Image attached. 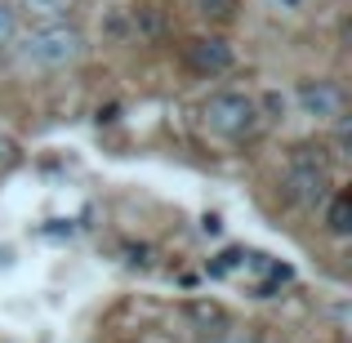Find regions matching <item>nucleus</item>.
Instances as JSON below:
<instances>
[{"mask_svg": "<svg viewBox=\"0 0 352 343\" xmlns=\"http://www.w3.org/2000/svg\"><path fill=\"white\" fill-rule=\"evenodd\" d=\"M18 58L36 71H63L85 58V32L67 18L58 23H36L32 32L18 36Z\"/></svg>", "mask_w": 352, "mask_h": 343, "instance_id": "nucleus-1", "label": "nucleus"}, {"mask_svg": "<svg viewBox=\"0 0 352 343\" xmlns=\"http://www.w3.org/2000/svg\"><path fill=\"white\" fill-rule=\"evenodd\" d=\"M201 125L228 143H245L263 129V107H258V98L241 94V89H219L201 103Z\"/></svg>", "mask_w": 352, "mask_h": 343, "instance_id": "nucleus-2", "label": "nucleus"}, {"mask_svg": "<svg viewBox=\"0 0 352 343\" xmlns=\"http://www.w3.org/2000/svg\"><path fill=\"white\" fill-rule=\"evenodd\" d=\"M285 188L290 197L299 201L303 210H317L326 206L330 197V161L321 156V147H294L290 152V165H285Z\"/></svg>", "mask_w": 352, "mask_h": 343, "instance_id": "nucleus-3", "label": "nucleus"}, {"mask_svg": "<svg viewBox=\"0 0 352 343\" xmlns=\"http://www.w3.org/2000/svg\"><path fill=\"white\" fill-rule=\"evenodd\" d=\"M183 67L192 71V76H223L228 67H232V45L223 41V36H192L188 45H183Z\"/></svg>", "mask_w": 352, "mask_h": 343, "instance_id": "nucleus-4", "label": "nucleus"}, {"mask_svg": "<svg viewBox=\"0 0 352 343\" xmlns=\"http://www.w3.org/2000/svg\"><path fill=\"white\" fill-rule=\"evenodd\" d=\"M294 103L308 120H339L344 116V89L335 80H299Z\"/></svg>", "mask_w": 352, "mask_h": 343, "instance_id": "nucleus-5", "label": "nucleus"}, {"mask_svg": "<svg viewBox=\"0 0 352 343\" xmlns=\"http://www.w3.org/2000/svg\"><path fill=\"white\" fill-rule=\"evenodd\" d=\"M129 32L138 36V41H147V45H161V41H170V32H174V9L165 5V0H138L134 9H129Z\"/></svg>", "mask_w": 352, "mask_h": 343, "instance_id": "nucleus-6", "label": "nucleus"}, {"mask_svg": "<svg viewBox=\"0 0 352 343\" xmlns=\"http://www.w3.org/2000/svg\"><path fill=\"white\" fill-rule=\"evenodd\" d=\"M183 317H188V326H197V330H223L228 326V312L219 308L214 299H188L183 303Z\"/></svg>", "mask_w": 352, "mask_h": 343, "instance_id": "nucleus-7", "label": "nucleus"}, {"mask_svg": "<svg viewBox=\"0 0 352 343\" xmlns=\"http://www.w3.org/2000/svg\"><path fill=\"white\" fill-rule=\"evenodd\" d=\"M326 228L335 232V236H348L352 232V192L339 188L326 197Z\"/></svg>", "mask_w": 352, "mask_h": 343, "instance_id": "nucleus-8", "label": "nucleus"}, {"mask_svg": "<svg viewBox=\"0 0 352 343\" xmlns=\"http://www.w3.org/2000/svg\"><path fill=\"white\" fill-rule=\"evenodd\" d=\"M23 9L36 18V23H58L76 9V0H23Z\"/></svg>", "mask_w": 352, "mask_h": 343, "instance_id": "nucleus-9", "label": "nucleus"}, {"mask_svg": "<svg viewBox=\"0 0 352 343\" xmlns=\"http://www.w3.org/2000/svg\"><path fill=\"white\" fill-rule=\"evenodd\" d=\"M192 5H197V14L206 18V23H232L241 0H192Z\"/></svg>", "mask_w": 352, "mask_h": 343, "instance_id": "nucleus-10", "label": "nucleus"}, {"mask_svg": "<svg viewBox=\"0 0 352 343\" xmlns=\"http://www.w3.org/2000/svg\"><path fill=\"white\" fill-rule=\"evenodd\" d=\"M245 258H250V254H245V250H223V254H219V258H214V263H210V276H232V272H236V267H241V263H245Z\"/></svg>", "mask_w": 352, "mask_h": 343, "instance_id": "nucleus-11", "label": "nucleus"}, {"mask_svg": "<svg viewBox=\"0 0 352 343\" xmlns=\"http://www.w3.org/2000/svg\"><path fill=\"white\" fill-rule=\"evenodd\" d=\"M14 32H18L14 9H5V5H0V45H9V41H14Z\"/></svg>", "mask_w": 352, "mask_h": 343, "instance_id": "nucleus-12", "label": "nucleus"}, {"mask_svg": "<svg viewBox=\"0 0 352 343\" xmlns=\"http://www.w3.org/2000/svg\"><path fill=\"white\" fill-rule=\"evenodd\" d=\"M103 27H107V36H125V32H129V23H125V18L116 14V9L107 14V23H103Z\"/></svg>", "mask_w": 352, "mask_h": 343, "instance_id": "nucleus-13", "label": "nucleus"}]
</instances>
